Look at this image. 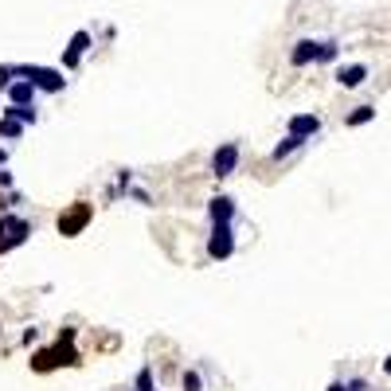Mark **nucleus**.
I'll return each mask as SVG.
<instances>
[{"label":"nucleus","mask_w":391,"mask_h":391,"mask_svg":"<svg viewBox=\"0 0 391 391\" xmlns=\"http://www.w3.org/2000/svg\"><path fill=\"white\" fill-rule=\"evenodd\" d=\"M286 133L309 145L317 133H321V118H317V114H294V118L286 121Z\"/></svg>","instance_id":"nucleus-9"},{"label":"nucleus","mask_w":391,"mask_h":391,"mask_svg":"<svg viewBox=\"0 0 391 391\" xmlns=\"http://www.w3.org/2000/svg\"><path fill=\"white\" fill-rule=\"evenodd\" d=\"M368 121H375V106L372 102L352 106V110L344 114V126H349V129H360V126H368Z\"/></svg>","instance_id":"nucleus-15"},{"label":"nucleus","mask_w":391,"mask_h":391,"mask_svg":"<svg viewBox=\"0 0 391 391\" xmlns=\"http://www.w3.org/2000/svg\"><path fill=\"white\" fill-rule=\"evenodd\" d=\"M325 391H349V387H344V380H332V383H329V387H325Z\"/></svg>","instance_id":"nucleus-27"},{"label":"nucleus","mask_w":391,"mask_h":391,"mask_svg":"<svg viewBox=\"0 0 391 391\" xmlns=\"http://www.w3.org/2000/svg\"><path fill=\"white\" fill-rule=\"evenodd\" d=\"M71 344H75V329H63L59 340H55V349H43V352H35V356H32V368H35V372H55L59 364H67V368L83 364V356H78Z\"/></svg>","instance_id":"nucleus-1"},{"label":"nucleus","mask_w":391,"mask_h":391,"mask_svg":"<svg viewBox=\"0 0 391 391\" xmlns=\"http://www.w3.org/2000/svg\"><path fill=\"white\" fill-rule=\"evenodd\" d=\"M0 219H4V235H0V255H8V251L24 247L28 239H32V231H35V223H32V219H24V215H16V212H0Z\"/></svg>","instance_id":"nucleus-5"},{"label":"nucleus","mask_w":391,"mask_h":391,"mask_svg":"<svg viewBox=\"0 0 391 391\" xmlns=\"http://www.w3.org/2000/svg\"><path fill=\"white\" fill-rule=\"evenodd\" d=\"M239 161H243V145L239 141H223L212 149V157H207V172H212L215 180H227L239 172Z\"/></svg>","instance_id":"nucleus-2"},{"label":"nucleus","mask_w":391,"mask_h":391,"mask_svg":"<svg viewBox=\"0 0 391 391\" xmlns=\"http://www.w3.org/2000/svg\"><path fill=\"white\" fill-rule=\"evenodd\" d=\"M235 247H239V239H235V227H231V223L212 227V231H207V239H204L207 263H227V258L235 255Z\"/></svg>","instance_id":"nucleus-3"},{"label":"nucleus","mask_w":391,"mask_h":391,"mask_svg":"<svg viewBox=\"0 0 391 391\" xmlns=\"http://www.w3.org/2000/svg\"><path fill=\"white\" fill-rule=\"evenodd\" d=\"M86 52H94V35L86 32V28H78V32L71 35L67 52H63V71H78V67H83V55Z\"/></svg>","instance_id":"nucleus-7"},{"label":"nucleus","mask_w":391,"mask_h":391,"mask_svg":"<svg viewBox=\"0 0 391 391\" xmlns=\"http://www.w3.org/2000/svg\"><path fill=\"white\" fill-rule=\"evenodd\" d=\"M0 169H8V149H0Z\"/></svg>","instance_id":"nucleus-28"},{"label":"nucleus","mask_w":391,"mask_h":391,"mask_svg":"<svg viewBox=\"0 0 391 391\" xmlns=\"http://www.w3.org/2000/svg\"><path fill=\"white\" fill-rule=\"evenodd\" d=\"M4 94H8V106H35V98H40L35 83H28V78H16Z\"/></svg>","instance_id":"nucleus-12"},{"label":"nucleus","mask_w":391,"mask_h":391,"mask_svg":"<svg viewBox=\"0 0 391 391\" xmlns=\"http://www.w3.org/2000/svg\"><path fill=\"white\" fill-rule=\"evenodd\" d=\"M0 235H4V219H0Z\"/></svg>","instance_id":"nucleus-30"},{"label":"nucleus","mask_w":391,"mask_h":391,"mask_svg":"<svg viewBox=\"0 0 391 391\" xmlns=\"http://www.w3.org/2000/svg\"><path fill=\"white\" fill-rule=\"evenodd\" d=\"M16 78H24V63H4L0 67V90H8Z\"/></svg>","instance_id":"nucleus-17"},{"label":"nucleus","mask_w":391,"mask_h":391,"mask_svg":"<svg viewBox=\"0 0 391 391\" xmlns=\"http://www.w3.org/2000/svg\"><path fill=\"white\" fill-rule=\"evenodd\" d=\"M35 340H40V329H24V337H20V344H24V349H32Z\"/></svg>","instance_id":"nucleus-24"},{"label":"nucleus","mask_w":391,"mask_h":391,"mask_svg":"<svg viewBox=\"0 0 391 391\" xmlns=\"http://www.w3.org/2000/svg\"><path fill=\"white\" fill-rule=\"evenodd\" d=\"M235 219H239V204L231 196L219 192V196L207 200V223H212V227H219V223H231V227H235Z\"/></svg>","instance_id":"nucleus-8"},{"label":"nucleus","mask_w":391,"mask_h":391,"mask_svg":"<svg viewBox=\"0 0 391 391\" xmlns=\"http://www.w3.org/2000/svg\"><path fill=\"white\" fill-rule=\"evenodd\" d=\"M133 391H157V383H153V368L145 364L141 372H137V380H133Z\"/></svg>","instance_id":"nucleus-20"},{"label":"nucleus","mask_w":391,"mask_h":391,"mask_svg":"<svg viewBox=\"0 0 391 391\" xmlns=\"http://www.w3.org/2000/svg\"><path fill=\"white\" fill-rule=\"evenodd\" d=\"M180 391H204V372L200 368H184L180 372Z\"/></svg>","instance_id":"nucleus-16"},{"label":"nucleus","mask_w":391,"mask_h":391,"mask_svg":"<svg viewBox=\"0 0 391 391\" xmlns=\"http://www.w3.org/2000/svg\"><path fill=\"white\" fill-rule=\"evenodd\" d=\"M90 219H94V204H86V200H75L71 207H63V212H59L55 227H59L63 239H75V235H83V231L90 227Z\"/></svg>","instance_id":"nucleus-4"},{"label":"nucleus","mask_w":391,"mask_h":391,"mask_svg":"<svg viewBox=\"0 0 391 391\" xmlns=\"http://www.w3.org/2000/svg\"><path fill=\"white\" fill-rule=\"evenodd\" d=\"M337 86L340 90H356V86L368 83V63H344V67H337Z\"/></svg>","instance_id":"nucleus-10"},{"label":"nucleus","mask_w":391,"mask_h":391,"mask_svg":"<svg viewBox=\"0 0 391 391\" xmlns=\"http://www.w3.org/2000/svg\"><path fill=\"white\" fill-rule=\"evenodd\" d=\"M24 78L35 83L40 94H63L67 90V78H63L59 67H40V63H24Z\"/></svg>","instance_id":"nucleus-6"},{"label":"nucleus","mask_w":391,"mask_h":391,"mask_svg":"<svg viewBox=\"0 0 391 391\" xmlns=\"http://www.w3.org/2000/svg\"><path fill=\"white\" fill-rule=\"evenodd\" d=\"M129 184H133V169H121V172H118V188L126 192Z\"/></svg>","instance_id":"nucleus-25"},{"label":"nucleus","mask_w":391,"mask_h":391,"mask_svg":"<svg viewBox=\"0 0 391 391\" xmlns=\"http://www.w3.org/2000/svg\"><path fill=\"white\" fill-rule=\"evenodd\" d=\"M340 59V43L337 40H321V47H317V63H337Z\"/></svg>","instance_id":"nucleus-18"},{"label":"nucleus","mask_w":391,"mask_h":391,"mask_svg":"<svg viewBox=\"0 0 391 391\" xmlns=\"http://www.w3.org/2000/svg\"><path fill=\"white\" fill-rule=\"evenodd\" d=\"M0 137H4V141H20V137H24V126L12 121V118H0Z\"/></svg>","instance_id":"nucleus-19"},{"label":"nucleus","mask_w":391,"mask_h":391,"mask_svg":"<svg viewBox=\"0 0 391 391\" xmlns=\"http://www.w3.org/2000/svg\"><path fill=\"white\" fill-rule=\"evenodd\" d=\"M126 196H133V200H137V204H145V207H149V204H153V196H149V192H145V188H133V184H129V188H126Z\"/></svg>","instance_id":"nucleus-23"},{"label":"nucleus","mask_w":391,"mask_h":391,"mask_svg":"<svg viewBox=\"0 0 391 391\" xmlns=\"http://www.w3.org/2000/svg\"><path fill=\"white\" fill-rule=\"evenodd\" d=\"M301 149H306V141H298V137H289V133H286L278 145H274L270 161H274V164H282V161H289V157H294V153H301Z\"/></svg>","instance_id":"nucleus-13"},{"label":"nucleus","mask_w":391,"mask_h":391,"mask_svg":"<svg viewBox=\"0 0 391 391\" xmlns=\"http://www.w3.org/2000/svg\"><path fill=\"white\" fill-rule=\"evenodd\" d=\"M317 47H321V40H298L289 47V67L301 71V67H309V63H317Z\"/></svg>","instance_id":"nucleus-11"},{"label":"nucleus","mask_w":391,"mask_h":391,"mask_svg":"<svg viewBox=\"0 0 391 391\" xmlns=\"http://www.w3.org/2000/svg\"><path fill=\"white\" fill-rule=\"evenodd\" d=\"M383 375H391V352L383 356Z\"/></svg>","instance_id":"nucleus-29"},{"label":"nucleus","mask_w":391,"mask_h":391,"mask_svg":"<svg viewBox=\"0 0 391 391\" xmlns=\"http://www.w3.org/2000/svg\"><path fill=\"white\" fill-rule=\"evenodd\" d=\"M16 204H24V200H20V192H4V196H0V212H12Z\"/></svg>","instance_id":"nucleus-22"},{"label":"nucleus","mask_w":391,"mask_h":391,"mask_svg":"<svg viewBox=\"0 0 391 391\" xmlns=\"http://www.w3.org/2000/svg\"><path fill=\"white\" fill-rule=\"evenodd\" d=\"M344 387H349V391H375L364 375H349V380H344Z\"/></svg>","instance_id":"nucleus-21"},{"label":"nucleus","mask_w":391,"mask_h":391,"mask_svg":"<svg viewBox=\"0 0 391 391\" xmlns=\"http://www.w3.org/2000/svg\"><path fill=\"white\" fill-rule=\"evenodd\" d=\"M0 118H12V121H20V126H35V121H40V110H35V106H4V110H0Z\"/></svg>","instance_id":"nucleus-14"},{"label":"nucleus","mask_w":391,"mask_h":391,"mask_svg":"<svg viewBox=\"0 0 391 391\" xmlns=\"http://www.w3.org/2000/svg\"><path fill=\"white\" fill-rule=\"evenodd\" d=\"M12 184H16V176H12V172L8 169H0V188H4V192H8V188Z\"/></svg>","instance_id":"nucleus-26"}]
</instances>
